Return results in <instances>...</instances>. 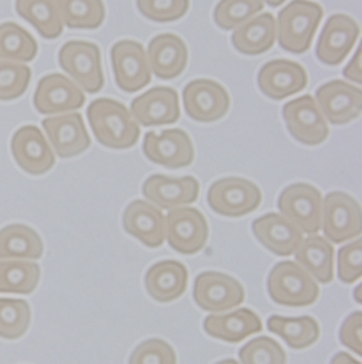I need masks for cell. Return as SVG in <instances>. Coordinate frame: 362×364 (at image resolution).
Instances as JSON below:
<instances>
[{
    "instance_id": "11",
    "label": "cell",
    "mask_w": 362,
    "mask_h": 364,
    "mask_svg": "<svg viewBox=\"0 0 362 364\" xmlns=\"http://www.w3.org/2000/svg\"><path fill=\"white\" fill-rule=\"evenodd\" d=\"M183 105L189 118L196 122L210 124L222 119L229 112L231 96L217 82L197 79L185 87Z\"/></svg>"
},
{
    "instance_id": "30",
    "label": "cell",
    "mask_w": 362,
    "mask_h": 364,
    "mask_svg": "<svg viewBox=\"0 0 362 364\" xmlns=\"http://www.w3.org/2000/svg\"><path fill=\"white\" fill-rule=\"evenodd\" d=\"M267 328L295 350H305L316 344L320 337V325L312 316L290 318L273 315L267 321Z\"/></svg>"
},
{
    "instance_id": "32",
    "label": "cell",
    "mask_w": 362,
    "mask_h": 364,
    "mask_svg": "<svg viewBox=\"0 0 362 364\" xmlns=\"http://www.w3.org/2000/svg\"><path fill=\"white\" fill-rule=\"evenodd\" d=\"M41 267L33 262H0V294L31 295L38 287Z\"/></svg>"
},
{
    "instance_id": "28",
    "label": "cell",
    "mask_w": 362,
    "mask_h": 364,
    "mask_svg": "<svg viewBox=\"0 0 362 364\" xmlns=\"http://www.w3.org/2000/svg\"><path fill=\"white\" fill-rule=\"evenodd\" d=\"M295 256L296 263L314 280L322 284H328L334 280L335 250L332 242L326 238L316 234L303 238Z\"/></svg>"
},
{
    "instance_id": "3",
    "label": "cell",
    "mask_w": 362,
    "mask_h": 364,
    "mask_svg": "<svg viewBox=\"0 0 362 364\" xmlns=\"http://www.w3.org/2000/svg\"><path fill=\"white\" fill-rule=\"evenodd\" d=\"M270 298L283 306L305 308L313 305L320 295L316 280L296 262H280L268 274Z\"/></svg>"
},
{
    "instance_id": "13",
    "label": "cell",
    "mask_w": 362,
    "mask_h": 364,
    "mask_svg": "<svg viewBox=\"0 0 362 364\" xmlns=\"http://www.w3.org/2000/svg\"><path fill=\"white\" fill-rule=\"evenodd\" d=\"M283 118L288 132L305 145H320L329 136V127L316 100L310 95L290 100L283 107Z\"/></svg>"
},
{
    "instance_id": "43",
    "label": "cell",
    "mask_w": 362,
    "mask_h": 364,
    "mask_svg": "<svg viewBox=\"0 0 362 364\" xmlns=\"http://www.w3.org/2000/svg\"><path fill=\"white\" fill-rule=\"evenodd\" d=\"M344 76L348 80L355 82L358 85L362 83V55H361V47H358L355 55L348 63V65L344 68Z\"/></svg>"
},
{
    "instance_id": "5",
    "label": "cell",
    "mask_w": 362,
    "mask_h": 364,
    "mask_svg": "<svg viewBox=\"0 0 362 364\" xmlns=\"http://www.w3.org/2000/svg\"><path fill=\"white\" fill-rule=\"evenodd\" d=\"M322 230L324 238L334 244L359 238L362 232L359 202L345 192L326 195L322 206Z\"/></svg>"
},
{
    "instance_id": "1",
    "label": "cell",
    "mask_w": 362,
    "mask_h": 364,
    "mask_svg": "<svg viewBox=\"0 0 362 364\" xmlns=\"http://www.w3.org/2000/svg\"><path fill=\"white\" fill-rule=\"evenodd\" d=\"M92 131L103 147L129 150L136 145L141 128L126 106L114 99H96L87 109Z\"/></svg>"
},
{
    "instance_id": "46",
    "label": "cell",
    "mask_w": 362,
    "mask_h": 364,
    "mask_svg": "<svg viewBox=\"0 0 362 364\" xmlns=\"http://www.w3.org/2000/svg\"><path fill=\"white\" fill-rule=\"evenodd\" d=\"M216 364H239V363L236 360H234V358H225L222 361H217Z\"/></svg>"
},
{
    "instance_id": "9",
    "label": "cell",
    "mask_w": 362,
    "mask_h": 364,
    "mask_svg": "<svg viewBox=\"0 0 362 364\" xmlns=\"http://www.w3.org/2000/svg\"><path fill=\"white\" fill-rule=\"evenodd\" d=\"M196 305L207 312H225L245 301V289L235 277L219 272H203L194 280Z\"/></svg>"
},
{
    "instance_id": "36",
    "label": "cell",
    "mask_w": 362,
    "mask_h": 364,
    "mask_svg": "<svg viewBox=\"0 0 362 364\" xmlns=\"http://www.w3.org/2000/svg\"><path fill=\"white\" fill-rule=\"evenodd\" d=\"M264 9L263 0H221L214 8V22L224 31H232Z\"/></svg>"
},
{
    "instance_id": "23",
    "label": "cell",
    "mask_w": 362,
    "mask_h": 364,
    "mask_svg": "<svg viewBox=\"0 0 362 364\" xmlns=\"http://www.w3.org/2000/svg\"><path fill=\"white\" fill-rule=\"evenodd\" d=\"M125 231L150 248H158L165 241V215L147 200H133L124 212Z\"/></svg>"
},
{
    "instance_id": "45",
    "label": "cell",
    "mask_w": 362,
    "mask_h": 364,
    "mask_svg": "<svg viewBox=\"0 0 362 364\" xmlns=\"http://www.w3.org/2000/svg\"><path fill=\"white\" fill-rule=\"evenodd\" d=\"M263 2H265L268 6L271 8H278L281 6L284 2H287V0H263Z\"/></svg>"
},
{
    "instance_id": "39",
    "label": "cell",
    "mask_w": 362,
    "mask_h": 364,
    "mask_svg": "<svg viewBox=\"0 0 362 364\" xmlns=\"http://www.w3.org/2000/svg\"><path fill=\"white\" fill-rule=\"evenodd\" d=\"M139 12L153 22L167 23L183 18L190 8V0H136Z\"/></svg>"
},
{
    "instance_id": "14",
    "label": "cell",
    "mask_w": 362,
    "mask_h": 364,
    "mask_svg": "<svg viewBox=\"0 0 362 364\" xmlns=\"http://www.w3.org/2000/svg\"><path fill=\"white\" fill-rule=\"evenodd\" d=\"M83 90L60 73L43 77L33 95V106L43 115L76 112L84 105Z\"/></svg>"
},
{
    "instance_id": "16",
    "label": "cell",
    "mask_w": 362,
    "mask_h": 364,
    "mask_svg": "<svg viewBox=\"0 0 362 364\" xmlns=\"http://www.w3.org/2000/svg\"><path fill=\"white\" fill-rule=\"evenodd\" d=\"M43 127L47 132L51 149L60 159H72L87 151L92 145L83 117L68 112L45 118Z\"/></svg>"
},
{
    "instance_id": "2",
    "label": "cell",
    "mask_w": 362,
    "mask_h": 364,
    "mask_svg": "<svg viewBox=\"0 0 362 364\" xmlns=\"http://www.w3.org/2000/svg\"><path fill=\"white\" fill-rule=\"evenodd\" d=\"M322 18L323 8L319 4L293 0L278 14L277 40L280 47L292 54L307 53Z\"/></svg>"
},
{
    "instance_id": "44",
    "label": "cell",
    "mask_w": 362,
    "mask_h": 364,
    "mask_svg": "<svg viewBox=\"0 0 362 364\" xmlns=\"http://www.w3.org/2000/svg\"><path fill=\"white\" fill-rule=\"evenodd\" d=\"M331 364H361L359 360L353 358L352 355H349L348 353H338L334 355V358L331 360Z\"/></svg>"
},
{
    "instance_id": "38",
    "label": "cell",
    "mask_w": 362,
    "mask_h": 364,
    "mask_svg": "<svg viewBox=\"0 0 362 364\" xmlns=\"http://www.w3.org/2000/svg\"><path fill=\"white\" fill-rule=\"evenodd\" d=\"M242 364H287L284 348L270 337H257L239 350Z\"/></svg>"
},
{
    "instance_id": "41",
    "label": "cell",
    "mask_w": 362,
    "mask_h": 364,
    "mask_svg": "<svg viewBox=\"0 0 362 364\" xmlns=\"http://www.w3.org/2000/svg\"><path fill=\"white\" fill-rule=\"evenodd\" d=\"M362 274V241L356 238L338 251V276L341 282L351 284Z\"/></svg>"
},
{
    "instance_id": "12",
    "label": "cell",
    "mask_w": 362,
    "mask_h": 364,
    "mask_svg": "<svg viewBox=\"0 0 362 364\" xmlns=\"http://www.w3.org/2000/svg\"><path fill=\"white\" fill-rule=\"evenodd\" d=\"M115 82L128 93H135L151 83L148 55L141 43L133 40L118 41L111 51Z\"/></svg>"
},
{
    "instance_id": "17",
    "label": "cell",
    "mask_w": 362,
    "mask_h": 364,
    "mask_svg": "<svg viewBox=\"0 0 362 364\" xmlns=\"http://www.w3.org/2000/svg\"><path fill=\"white\" fill-rule=\"evenodd\" d=\"M143 196L160 209L172 210L193 205L200 195L199 180L193 176L170 177L164 174L150 176L142 186Z\"/></svg>"
},
{
    "instance_id": "10",
    "label": "cell",
    "mask_w": 362,
    "mask_h": 364,
    "mask_svg": "<svg viewBox=\"0 0 362 364\" xmlns=\"http://www.w3.org/2000/svg\"><path fill=\"white\" fill-rule=\"evenodd\" d=\"M142 149L150 161L172 170L189 167L196 157L190 135L180 128L148 132Z\"/></svg>"
},
{
    "instance_id": "33",
    "label": "cell",
    "mask_w": 362,
    "mask_h": 364,
    "mask_svg": "<svg viewBox=\"0 0 362 364\" xmlns=\"http://www.w3.org/2000/svg\"><path fill=\"white\" fill-rule=\"evenodd\" d=\"M62 25L71 29H97L104 22L103 0H55Z\"/></svg>"
},
{
    "instance_id": "34",
    "label": "cell",
    "mask_w": 362,
    "mask_h": 364,
    "mask_svg": "<svg viewBox=\"0 0 362 364\" xmlns=\"http://www.w3.org/2000/svg\"><path fill=\"white\" fill-rule=\"evenodd\" d=\"M38 54V44L33 36L15 22L0 25V60L29 63Z\"/></svg>"
},
{
    "instance_id": "31",
    "label": "cell",
    "mask_w": 362,
    "mask_h": 364,
    "mask_svg": "<svg viewBox=\"0 0 362 364\" xmlns=\"http://www.w3.org/2000/svg\"><path fill=\"white\" fill-rule=\"evenodd\" d=\"M15 8L16 14L45 40H55L62 33L64 25L55 0H16Z\"/></svg>"
},
{
    "instance_id": "15",
    "label": "cell",
    "mask_w": 362,
    "mask_h": 364,
    "mask_svg": "<svg viewBox=\"0 0 362 364\" xmlns=\"http://www.w3.org/2000/svg\"><path fill=\"white\" fill-rule=\"evenodd\" d=\"M11 150L16 164L32 176L45 174L55 164L51 145L41 129L35 125H25L13 134Z\"/></svg>"
},
{
    "instance_id": "26",
    "label": "cell",
    "mask_w": 362,
    "mask_h": 364,
    "mask_svg": "<svg viewBox=\"0 0 362 364\" xmlns=\"http://www.w3.org/2000/svg\"><path fill=\"white\" fill-rule=\"evenodd\" d=\"M203 326L206 334L210 337L231 344H238L249 336L263 331L260 316L248 308L226 315H209L204 319Z\"/></svg>"
},
{
    "instance_id": "20",
    "label": "cell",
    "mask_w": 362,
    "mask_h": 364,
    "mask_svg": "<svg viewBox=\"0 0 362 364\" xmlns=\"http://www.w3.org/2000/svg\"><path fill=\"white\" fill-rule=\"evenodd\" d=\"M131 114L138 125H171L180 119L178 93L171 87H154L138 96L131 103Z\"/></svg>"
},
{
    "instance_id": "21",
    "label": "cell",
    "mask_w": 362,
    "mask_h": 364,
    "mask_svg": "<svg viewBox=\"0 0 362 364\" xmlns=\"http://www.w3.org/2000/svg\"><path fill=\"white\" fill-rule=\"evenodd\" d=\"M309 82L305 67L296 61L274 60L258 73L261 92L274 100H284L306 89Z\"/></svg>"
},
{
    "instance_id": "27",
    "label": "cell",
    "mask_w": 362,
    "mask_h": 364,
    "mask_svg": "<svg viewBox=\"0 0 362 364\" xmlns=\"http://www.w3.org/2000/svg\"><path fill=\"white\" fill-rule=\"evenodd\" d=\"M277 40V21L261 14L246 21L232 33V44L243 55H260L271 50Z\"/></svg>"
},
{
    "instance_id": "8",
    "label": "cell",
    "mask_w": 362,
    "mask_h": 364,
    "mask_svg": "<svg viewBox=\"0 0 362 364\" xmlns=\"http://www.w3.org/2000/svg\"><path fill=\"white\" fill-rule=\"evenodd\" d=\"M168 245L185 256L200 252L209 240V224L203 213L192 206L177 208L165 216Z\"/></svg>"
},
{
    "instance_id": "42",
    "label": "cell",
    "mask_w": 362,
    "mask_h": 364,
    "mask_svg": "<svg viewBox=\"0 0 362 364\" xmlns=\"http://www.w3.org/2000/svg\"><path fill=\"white\" fill-rule=\"evenodd\" d=\"M339 338L345 347L356 353L359 357L362 355V314L359 311L351 314L344 321Z\"/></svg>"
},
{
    "instance_id": "7",
    "label": "cell",
    "mask_w": 362,
    "mask_h": 364,
    "mask_svg": "<svg viewBox=\"0 0 362 364\" xmlns=\"http://www.w3.org/2000/svg\"><path fill=\"white\" fill-rule=\"evenodd\" d=\"M277 206L281 215L303 234L313 235L322 230L323 198L314 186L309 183L287 186L280 193Z\"/></svg>"
},
{
    "instance_id": "18",
    "label": "cell",
    "mask_w": 362,
    "mask_h": 364,
    "mask_svg": "<svg viewBox=\"0 0 362 364\" xmlns=\"http://www.w3.org/2000/svg\"><path fill=\"white\" fill-rule=\"evenodd\" d=\"M316 103L332 125H346L361 115L362 92L344 80H334L317 89Z\"/></svg>"
},
{
    "instance_id": "35",
    "label": "cell",
    "mask_w": 362,
    "mask_h": 364,
    "mask_svg": "<svg viewBox=\"0 0 362 364\" xmlns=\"http://www.w3.org/2000/svg\"><path fill=\"white\" fill-rule=\"evenodd\" d=\"M32 321L29 304L23 299L0 298V337L18 340L23 337Z\"/></svg>"
},
{
    "instance_id": "25",
    "label": "cell",
    "mask_w": 362,
    "mask_h": 364,
    "mask_svg": "<svg viewBox=\"0 0 362 364\" xmlns=\"http://www.w3.org/2000/svg\"><path fill=\"white\" fill-rule=\"evenodd\" d=\"M187 284L189 270L177 260L158 262L145 274V289L148 295L161 304L174 302L183 296Z\"/></svg>"
},
{
    "instance_id": "24",
    "label": "cell",
    "mask_w": 362,
    "mask_h": 364,
    "mask_svg": "<svg viewBox=\"0 0 362 364\" xmlns=\"http://www.w3.org/2000/svg\"><path fill=\"white\" fill-rule=\"evenodd\" d=\"M148 61L158 79H177L183 75L189 63L187 46L178 35L160 33L148 46Z\"/></svg>"
},
{
    "instance_id": "19",
    "label": "cell",
    "mask_w": 362,
    "mask_h": 364,
    "mask_svg": "<svg viewBox=\"0 0 362 364\" xmlns=\"http://www.w3.org/2000/svg\"><path fill=\"white\" fill-rule=\"evenodd\" d=\"M359 33V25L351 16L344 14L332 15L322 29L316 47L317 58L326 65L336 67L342 64L356 44Z\"/></svg>"
},
{
    "instance_id": "29",
    "label": "cell",
    "mask_w": 362,
    "mask_h": 364,
    "mask_svg": "<svg viewBox=\"0 0 362 364\" xmlns=\"http://www.w3.org/2000/svg\"><path fill=\"white\" fill-rule=\"evenodd\" d=\"M44 241L40 234L23 224H11L0 230V260H40Z\"/></svg>"
},
{
    "instance_id": "37",
    "label": "cell",
    "mask_w": 362,
    "mask_h": 364,
    "mask_svg": "<svg viewBox=\"0 0 362 364\" xmlns=\"http://www.w3.org/2000/svg\"><path fill=\"white\" fill-rule=\"evenodd\" d=\"M32 70L21 63L0 60V102L21 97L31 83Z\"/></svg>"
},
{
    "instance_id": "4",
    "label": "cell",
    "mask_w": 362,
    "mask_h": 364,
    "mask_svg": "<svg viewBox=\"0 0 362 364\" xmlns=\"http://www.w3.org/2000/svg\"><path fill=\"white\" fill-rule=\"evenodd\" d=\"M263 202L261 189L243 177H225L214 181L207 192V205L226 218H241L257 210Z\"/></svg>"
},
{
    "instance_id": "22",
    "label": "cell",
    "mask_w": 362,
    "mask_h": 364,
    "mask_svg": "<svg viewBox=\"0 0 362 364\" xmlns=\"http://www.w3.org/2000/svg\"><path fill=\"white\" fill-rule=\"evenodd\" d=\"M252 232L275 256L288 257L299 250L303 232L280 213H267L252 223Z\"/></svg>"
},
{
    "instance_id": "6",
    "label": "cell",
    "mask_w": 362,
    "mask_h": 364,
    "mask_svg": "<svg viewBox=\"0 0 362 364\" xmlns=\"http://www.w3.org/2000/svg\"><path fill=\"white\" fill-rule=\"evenodd\" d=\"M60 67L82 90L97 93L104 86L100 48L87 41H68L58 53Z\"/></svg>"
},
{
    "instance_id": "40",
    "label": "cell",
    "mask_w": 362,
    "mask_h": 364,
    "mask_svg": "<svg viewBox=\"0 0 362 364\" xmlns=\"http://www.w3.org/2000/svg\"><path fill=\"white\" fill-rule=\"evenodd\" d=\"M129 364H177V354L167 341L150 338L133 350Z\"/></svg>"
}]
</instances>
